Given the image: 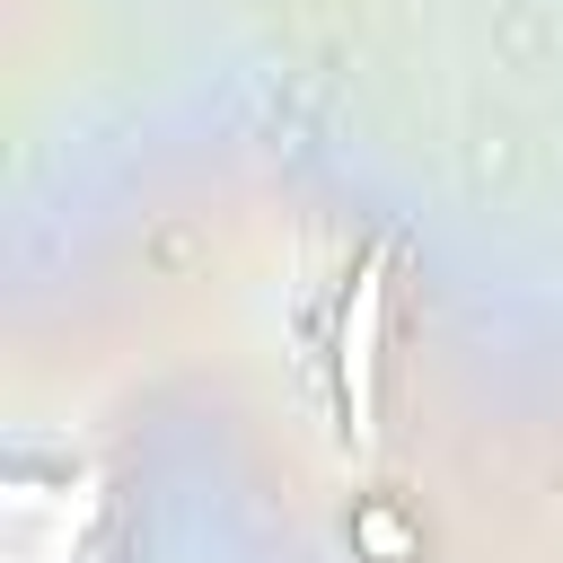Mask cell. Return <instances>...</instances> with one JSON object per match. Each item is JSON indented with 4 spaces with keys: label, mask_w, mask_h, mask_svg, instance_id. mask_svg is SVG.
I'll return each mask as SVG.
<instances>
[{
    "label": "cell",
    "mask_w": 563,
    "mask_h": 563,
    "mask_svg": "<svg viewBox=\"0 0 563 563\" xmlns=\"http://www.w3.org/2000/svg\"><path fill=\"white\" fill-rule=\"evenodd\" d=\"M378 317H387V264L369 255V264L352 273V299H343V352H334L352 440H369V396H378Z\"/></svg>",
    "instance_id": "6da1fadb"
}]
</instances>
